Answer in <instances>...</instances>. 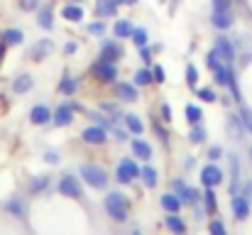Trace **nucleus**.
I'll return each mask as SVG.
<instances>
[{
  "label": "nucleus",
  "mask_w": 252,
  "mask_h": 235,
  "mask_svg": "<svg viewBox=\"0 0 252 235\" xmlns=\"http://www.w3.org/2000/svg\"><path fill=\"white\" fill-rule=\"evenodd\" d=\"M105 213L115 221V223H125L127 216H130V201L125 194L120 191H113L105 196Z\"/></svg>",
  "instance_id": "nucleus-1"
},
{
  "label": "nucleus",
  "mask_w": 252,
  "mask_h": 235,
  "mask_svg": "<svg viewBox=\"0 0 252 235\" xmlns=\"http://www.w3.org/2000/svg\"><path fill=\"white\" fill-rule=\"evenodd\" d=\"M79 176L84 179L86 186H91V189H105L108 186V181H110V176H108V171L103 169V167H98V164H84L81 167V171H79Z\"/></svg>",
  "instance_id": "nucleus-2"
},
{
  "label": "nucleus",
  "mask_w": 252,
  "mask_h": 235,
  "mask_svg": "<svg viewBox=\"0 0 252 235\" xmlns=\"http://www.w3.org/2000/svg\"><path fill=\"white\" fill-rule=\"evenodd\" d=\"M137 176H140V167H137V162H135V159L125 157V159H120V162H118L115 179H118L120 184H130V181H135Z\"/></svg>",
  "instance_id": "nucleus-3"
},
{
  "label": "nucleus",
  "mask_w": 252,
  "mask_h": 235,
  "mask_svg": "<svg viewBox=\"0 0 252 235\" xmlns=\"http://www.w3.org/2000/svg\"><path fill=\"white\" fill-rule=\"evenodd\" d=\"M59 194L62 196H69V199H84V186H81L79 176L64 174L62 181H59Z\"/></svg>",
  "instance_id": "nucleus-4"
},
{
  "label": "nucleus",
  "mask_w": 252,
  "mask_h": 235,
  "mask_svg": "<svg viewBox=\"0 0 252 235\" xmlns=\"http://www.w3.org/2000/svg\"><path fill=\"white\" fill-rule=\"evenodd\" d=\"M93 74L105 83H113L118 78V67H115V62H105L98 57V62H93Z\"/></svg>",
  "instance_id": "nucleus-5"
},
{
  "label": "nucleus",
  "mask_w": 252,
  "mask_h": 235,
  "mask_svg": "<svg viewBox=\"0 0 252 235\" xmlns=\"http://www.w3.org/2000/svg\"><path fill=\"white\" fill-rule=\"evenodd\" d=\"M213 49L220 54V59H223L225 64H233V62H235V47H233V42H230L225 34H218V37H216Z\"/></svg>",
  "instance_id": "nucleus-6"
},
{
  "label": "nucleus",
  "mask_w": 252,
  "mask_h": 235,
  "mask_svg": "<svg viewBox=\"0 0 252 235\" xmlns=\"http://www.w3.org/2000/svg\"><path fill=\"white\" fill-rule=\"evenodd\" d=\"M201 181H203L206 189H213V186H218V184L223 181V171H220L216 164H206V167L201 169Z\"/></svg>",
  "instance_id": "nucleus-7"
},
{
  "label": "nucleus",
  "mask_w": 252,
  "mask_h": 235,
  "mask_svg": "<svg viewBox=\"0 0 252 235\" xmlns=\"http://www.w3.org/2000/svg\"><path fill=\"white\" fill-rule=\"evenodd\" d=\"M52 120H54L57 128H66V125H71V120H74V103H64V105H59L57 113L52 115Z\"/></svg>",
  "instance_id": "nucleus-8"
},
{
  "label": "nucleus",
  "mask_w": 252,
  "mask_h": 235,
  "mask_svg": "<svg viewBox=\"0 0 252 235\" xmlns=\"http://www.w3.org/2000/svg\"><path fill=\"white\" fill-rule=\"evenodd\" d=\"M230 206H233V216H235L238 221H245V218L250 216V201H248L243 194L230 196Z\"/></svg>",
  "instance_id": "nucleus-9"
},
{
  "label": "nucleus",
  "mask_w": 252,
  "mask_h": 235,
  "mask_svg": "<svg viewBox=\"0 0 252 235\" xmlns=\"http://www.w3.org/2000/svg\"><path fill=\"white\" fill-rule=\"evenodd\" d=\"M81 137H84L86 145H103L108 140V133L100 125H91V128H86L84 133H81Z\"/></svg>",
  "instance_id": "nucleus-10"
},
{
  "label": "nucleus",
  "mask_w": 252,
  "mask_h": 235,
  "mask_svg": "<svg viewBox=\"0 0 252 235\" xmlns=\"http://www.w3.org/2000/svg\"><path fill=\"white\" fill-rule=\"evenodd\" d=\"M115 96H118L123 103H135V101H137V86H135V83L118 81V83H115Z\"/></svg>",
  "instance_id": "nucleus-11"
},
{
  "label": "nucleus",
  "mask_w": 252,
  "mask_h": 235,
  "mask_svg": "<svg viewBox=\"0 0 252 235\" xmlns=\"http://www.w3.org/2000/svg\"><path fill=\"white\" fill-rule=\"evenodd\" d=\"M211 25L216 30H230L233 27V12L230 10H213L211 12Z\"/></svg>",
  "instance_id": "nucleus-12"
},
{
  "label": "nucleus",
  "mask_w": 252,
  "mask_h": 235,
  "mask_svg": "<svg viewBox=\"0 0 252 235\" xmlns=\"http://www.w3.org/2000/svg\"><path fill=\"white\" fill-rule=\"evenodd\" d=\"M120 2L118 0H95V15L98 17H115Z\"/></svg>",
  "instance_id": "nucleus-13"
},
{
  "label": "nucleus",
  "mask_w": 252,
  "mask_h": 235,
  "mask_svg": "<svg viewBox=\"0 0 252 235\" xmlns=\"http://www.w3.org/2000/svg\"><path fill=\"white\" fill-rule=\"evenodd\" d=\"M37 25H39L42 30H52V27H54V10H52V5L37 7Z\"/></svg>",
  "instance_id": "nucleus-14"
},
{
  "label": "nucleus",
  "mask_w": 252,
  "mask_h": 235,
  "mask_svg": "<svg viewBox=\"0 0 252 235\" xmlns=\"http://www.w3.org/2000/svg\"><path fill=\"white\" fill-rule=\"evenodd\" d=\"M52 110L47 108V105H34L32 110H30V120L34 123V125H47L49 120H52Z\"/></svg>",
  "instance_id": "nucleus-15"
},
{
  "label": "nucleus",
  "mask_w": 252,
  "mask_h": 235,
  "mask_svg": "<svg viewBox=\"0 0 252 235\" xmlns=\"http://www.w3.org/2000/svg\"><path fill=\"white\" fill-rule=\"evenodd\" d=\"M62 17L69 20V22H81L84 20V7L79 2H69V5L62 7Z\"/></svg>",
  "instance_id": "nucleus-16"
},
{
  "label": "nucleus",
  "mask_w": 252,
  "mask_h": 235,
  "mask_svg": "<svg viewBox=\"0 0 252 235\" xmlns=\"http://www.w3.org/2000/svg\"><path fill=\"white\" fill-rule=\"evenodd\" d=\"M52 49H54V44H52V39H39L34 47H32V52H30V57L34 59V62H42L47 54H52Z\"/></svg>",
  "instance_id": "nucleus-17"
},
{
  "label": "nucleus",
  "mask_w": 252,
  "mask_h": 235,
  "mask_svg": "<svg viewBox=\"0 0 252 235\" xmlns=\"http://www.w3.org/2000/svg\"><path fill=\"white\" fill-rule=\"evenodd\" d=\"M174 189L179 191L176 196L181 199V203H196V201H198V194H196L193 189H189L184 181H174Z\"/></svg>",
  "instance_id": "nucleus-18"
},
{
  "label": "nucleus",
  "mask_w": 252,
  "mask_h": 235,
  "mask_svg": "<svg viewBox=\"0 0 252 235\" xmlns=\"http://www.w3.org/2000/svg\"><path fill=\"white\" fill-rule=\"evenodd\" d=\"M120 54H123V49H120L118 42H105L103 49H100V59H105V62H115Z\"/></svg>",
  "instance_id": "nucleus-19"
},
{
  "label": "nucleus",
  "mask_w": 252,
  "mask_h": 235,
  "mask_svg": "<svg viewBox=\"0 0 252 235\" xmlns=\"http://www.w3.org/2000/svg\"><path fill=\"white\" fill-rule=\"evenodd\" d=\"M159 203H162V208L169 211V213H179V208H181V199H179L176 194H162Z\"/></svg>",
  "instance_id": "nucleus-20"
},
{
  "label": "nucleus",
  "mask_w": 252,
  "mask_h": 235,
  "mask_svg": "<svg viewBox=\"0 0 252 235\" xmlns=\"http://www.w3.org/2000/svg\"><path fill=\"white\" fill-rule=\"evenodd\" d=\"M113 34H115V39H125V37H130V34H132V22H130V20H115V25H113Z\"/></svg>",
  "instance_id": "nucleus-21"
},
{
  "label": "nucleus",
  "mask_w": 252,
  "mask_h": 235,
  "mask_svg": "<svg viewBox=\"0 0 252 235\" xmlns=\"http://www.w3.org/2000/svg\"><path fill=\"white\" fill-rule=\"evenodd\" d=\"M130 147H132V155L137 157V159H145V162H147V159L152 157V147H150L145 140H132Z\"/></svg>",
  "instance_id": "nucleus-22"
},
{
  "label": "nucleus",
  "mask_w": 252,
  "mask_h": 235,
  "mask_svg": "<svg viewBox=\"0 0 252 235\" xmlns=\"http://www.w3.org/2000/svg\"><path fill=\"white\" fill-rule=\"evenodd\" d=\"M140 176H142V181H145L147 189H155L157 181H159V174H157L155 167H142V169H140Z\"/></svg>",
  "instance_id": "nucleus-23"
},
{
  "label": "nucleus",
  "mask_w": 252,
  "mask_h": 235,
  "mask_svg": "<svg viewBox=\"0 0 252 235\" xmlns=\"http://www.w3.org/2000/svg\"><path fill=\"white\" fill-rule=\"evenodd\" d=\"M167 228L176 235H186V223H184L181 216H176V213H169L167 216Z\"/></svg>",
  "instance_id": "nucleus-24"
},
{
  "label": "nucleus",
  "mask_w": 252,
  "mask_h": 235,
  "mask_svg": "<svg viewBox=\"0 0 252 235\" xmlns=\"http://www.w3.org/2000/svg\"><path fill=\"white\" fill-rule=\"evenodd\" d=\"M32 86H34V81H32L30 74H22V76H17L12 81V91H15V93H27Z\"/></svg>",
  "instance_id": "nucleus-25"
},
{
  "label": "nucleus",
  "mask_w": 252,
  "mask_h": 235,
  "mask_svg": "<svg viewBox=\"0 0 252 235\" xmlns=\"http://www.w3.org/2000/svg\"><path fill=\"white\" fill-rule=\"evenodd\" d=\"M22 39H25V34H22V30H17V27H10V30L2 32V42H5V44H20Z\"/></svg>",
  "instance_id": "nucleus-26"
},
{
  "label": "nucleus",
  "mask_w": 252,
  "mask_h": 235,
  "mask_svg": "<svg viewBox=\"0 0 252 235\" xmlns=\"http://www.w3.org/2000/svg\"><path fill=\"white\" fill-rule=\"evenodd\" d=\"M125 125H127V130H130V133H135V135H142V130H145L142 120H140L135 113H127V115H125Z\"/></svg>",
  "instance_id": "nucleus-27"
},
{
  "label": "nucleus",
  "mask_w": 252,
  "mask_h": 235,
  "mask_svg": "<svg viewBox=\"0 0 252 235\" xmlns=\"http://www.w3.org/2000/svg\"><path fill=\"white\" fill-rule=\"evenodd\" d=\"M5 211L12 213L15 218H25V203H22L20 199H10V201L5 203Z\"/></svg>",
  "instance_id": "nucleus-28"
},
{
  "label": "nucleus",
  "mask_w": 252,
  "mask_h": 235,
  "mask_svg": "<svg viewBox=\"0 0 252 235\" xmlns=\"http://www.w3.org/2000/svg\"><path fill=\"white\" fill-rule=\"evenodd\" d=\"M76 88H79V78H74V76H66L62 83H59V91H62L64 96H74Z\"/></svg>",
  "instance_id": "nucleus-29"
},
{
  "label": "nucleus",
  "mask_w": 252,
  "mask_h": 235,
  "mask_svg": "<svg viewBox=\"0 0 252 235\" xmlns=\"http://www.w3.org/2000/svg\"><path fill=\"white\" fill-rule=\"evenodd\" d=\"M201 118H203L201 108H198V105H193V103H189V105H186V120H189L191 125H198V123H201Z\"/></svg>",
  "instance_id": "nucleus-30"
},
{
  "label": "nucleus",
  "mask_w": 252,
  "mask_h": 235,
  "mask_svg": "<svg viewBox=\"0 0 252 235\" xmlns=\"http://www.w3.org/2000/svg\"><path fill=\"white\" fill-rule=\"evenodd\" d=\"M132 42H135V47H147V30L145 27H132Z\"/></svg>",
  "instance_id": "nucleus-31"
},
{
  "label": "nucleus",
  "mask_w": 252,
  "mask_h": 235,
  "mask_svg": "<svg viewBox=\"0 0 252 235\" xmlns=\"http://www.w3.org/2000/svg\"><path fill=\"white\" fill-rule=\"evenodd\" d=\"M152 81H155V76H152L150 69H140V71H135V86H150Z\"/></svg>",
  "instance_id": "nucleus-32"
},
{
  "label": "nucleus",
  "mask_w": 252,
  "mask_h": 235,
  "mask_svg": "<svg viewBox=\"0 0 252 235\" xmlns=\"http://www.w3.org/2000/svg\"><path fill=\"white\" fill-rule=\"evenodd\" d=\"M228 130L235 135V140H240V135H243V130H245V128H243V120H240V115L228 120Z\"/></svg>",
  "instance_id": "nucleus-33"
},
{
  "label": "nucleus",
  "mask_w": 252,
  "mask_h": 235,
  "mask_svg": "<svg viewBox=\"0 0 252 235\" xmlns=\"http://www.w3.org/2000/svg\"><path fill=\"white\" fill-rule=\"evenodd\" d=\"M206 67H208V69H213V71L220 67V54H218L216 49H211V52L206 54Z\"/></svg>",
  "instance_id": "nucleus-34"
},
{
  "label": "nucleus",
  "mask_w": 252,
  "mask_h": 235,
  "mask_svg": "<svg viewBox=\"0 0 252 235\" xmlns=\"http://www.w3.org/2000/svg\"><path fill=\"white\" fill-rule=\"evenodd\" d=\"M189 140H191L193 145H201V142L206 140V130H203L201 125H196V128H193V130L189 133Z\"/></svg>",
  "instance_id": "nucleus-35"
},
{
  "label": "nucleus",
  "mask_w": 252,
  "mask_h": 235,
  "mask_svg": "<svg viewBox=\"0 0 252 235\" xmlns=\"http://www.w3.org/2000/svg\"><path fill=\"white\" fill-rule=\"evenodd\" d=\"M203 199H206V208H208L211 213H216V211H218V201H216V191H213V189H208V191L203 194Z\"/></svg>",
  "instance_id": "nucleus-36"
},
{
  "label": "nucleus",
  "mask_w": 252,
  "mask_h": 235,
  "mask_svg": "<svg viewBox=\"0 0 252 235\" xmlns=\"http://www.w3.org/2000/svg\"><path fill=\"white\" fill-rule=\"evenodd\" d=\"M208 233L211 235H228V231H225V226H223V221H211L208 223Z\"/></svg>",
  "instance_id": "nucleus-37"
},
{
  "label": "nucleus",
  "mask_w": 252,
  "mask_h": 235,
  "mask_svg": "<svg viewBox=\"0 0 252 235\" xmlns=\"http://www.w3.org/2000/svg\"><path fill=\"white\" fill-rule=\"evenodd\" d=\"M47 186H49V176H37V179H32V184H30L32 191H44Z\"/></svg>",
  "instance_id": "nucleus-38"
},
{
  "label": "nucleus",
  "mask_w": 252,
  "mask_h": 235,
  "mask_svg": "<svg viewBox=\"0 0 252 235\" xmlns=\"http://www.w3.org/2000/svg\"><path fill=\"white\" fill-rule=\"evenodd\" d=\"M186 83H189L191 88L198 83V71H196V67H193V64H189V67H186Z\"/></svg>",
  "instance_id": "nucleus-39"
},
{
  "label": "nucleus",
  "mask_w": 252,
  "mask_h": 235,
  "mask_svg": "<svg viewBox=\"0 0 252 235\" xmlns=\"http://www.w3.org/2000/svg\"><path fill=\"white\" fill-rule=\"evenodd\" d=\"M240 120H243V128H245L248 133H252V110L243 108V110H240Z\"/></svg>",
  "instance_id": "nucleus-40"
},
{
  "label": "nucleus",
  "mask_w": 252,
  "mask_h": 235,
  "mask_svg": "<svg viewBox=\"0 0 252 235\" xmlns=\"http://www.w3.org/2000/svg\"><path fill=\"white\" fill-rule=\"evenodd\" d=\"M198 98H201V101H206V103H213L218 96H216V91H213V88H198Z\"/></svg>",
  "instance_id": "nucleus-41"
},
{
  "label": "nucleus",
  "mask_w": 252,
  "mask_h": 235,
  "mask_svg": "<svg viewBox=\"0 0 252 235\" xmlns=\"http://www.w3.org/2000/svg\"><path fill=\"white\" fill-rule=\"evenodd\" d=\"M103 32H105V22L103 20H95V22L88 25V34H103Z\"/></svg>",
  "instance_id": "nucleus-42"
},
{
  "label": "nucleus",
  "mask_w": 252,
  "mask_h": 235,
  "mask_svg": "<svg viewBox=\"0 0 252 235\" xmlns=\"http://www.w3.org/2000/svg\"><path fill=\"white\" fill-rule=\"evenodd\" d=\"M20 7L27 10V12H30V10H37V7H39V0H20Z\"/></svg>",
  "instance_id": "nucleus-43"
},
{
  "label": "nucleus",
  "mask_w": 252,
  "mask_h": 235,
  "mask_svg": "<svg viewBox=\"0 0 252 235\" xmlns=\"http://www.w3.org/2000/svg\"><path fill=\"white\" fill-rule=\"evenodd\" d=\"M213 10H230V0H211Z\"/></svg>",
  "instance_id": "nucleus-44"
},
{
  "label": "nucleus",
  "mask_w": 252,
  "mask_h": 235,
  "mask_svg": "<svg viewBox=\"0 0 252 235\" xmlns=\"http://www.w3.org/2000/svg\"><path fill=\"white\" fill-rule=\"evenodd\" d=\"M223 155V150H220V145H213V147H211V150H208V159H211V162H216V159H218V157Z\"/></svg>",
  "instance_id": "nucleus-45"
},
{
  "label": "nucleus",
  "mask_w": 252,
  "mask_h": 235,
  "mask_svg": "<svg viewBox=\"0 0 252 235\" xmlns=\"http://www.w3.org/2000/svg\"><path fill=\"white\" fill-rule=\"evenodd\" d=\"M152 76H155V81H157V83H164V81H167V78H164V69H162V67H155Z\"/></svg>",
  "instance_id": "nucleus-46"
},
{
  "label": "nucleus",
  "mask_w": 252,
  "mask_h": 235,
  "mask_svg": "<svg viewBox=\"0 0 252 235\" xmlns=\"http://www.w3.org/2000/svg\"><path fill=\"white\" fill-rule=\"evenodd\" d=\"M44 162H49V164H59L62 157H59V152H47V155H44Z\"/></svg>",
  "instance_id": "nucleus-47"
},
{
  "label": "nucleus",
  "mask_w": 252,
  "mask_h": 235,
  "mask_svg": "<svg viewBox=\"0 0 252 235\" xmlns=\"http://www.w3.org/2000/svg\"><path fill=\"white\" fill-rule=\"evenodd\" d=\"M162 118H164V123H171V108L169 105H162Z\"/></svg>",
  "instance_id": "nucleus-48"
},
{
  "label": "nucleus",
  "mask_w": 252,
  "mask_h": 235,
  "mask_svg": "<svg viewBox=\"0 0 252 235\" xmlns=\"http://www.w3.org/2000/svg\"><path fill=\"white\" fill-rule=\"evenodd\" d=\"M64 52H66V54H74V52H76V42H66V44H64Z\"/></svg>",
  "instance_id": "nucleus-49"
},
{
  "label": "nucleus",
  "mask_w": 252,
  "mask_h": 235,
  "mask_svg": "<svg viewBox=\"0 0 252 235\" xmlns=\"http://www.w3.org/2000/svg\"><path fill=\"white\" fill-rule=\"evenodd\" d=\"M140 54H142V59H145V62H147V64H150V62H152V59H150V57H152V54H150V49H147V47H140Z\"/></svg>",
  "instance_id": "nucleus-50"
},
{
  "label": "nucleus",
  "mask_w": 252,
  "mask_h": 235,
  "mask_svg": "<svg viewBox=\"0 0 252 235\" xmlns=\"http://www.w3.org/2000/svg\"><path fill=\"white\" fill-rule=\"evenodd\" d=\"M243 196H245V199H250V196H252V181H248V184H245V189H243Z\"/></svg>",
  "instance_id": "nucleus-51"
},
{
  "label": "nucleus",
  "mask_w": 252,
  "mask_h": 235,
  "mask_svg": "<svg viewBox=\"0 0 252 235\" xmlns=\"http://www.w3.org/2000/svg\"><path fill=\"white\" fill-rule=\"evenodd\" d=\"M118 2H120V5H135L137 0H118Z\"/></svg>",
  "instance_id": "nucleus-52"
},
{
  "label": "nucleus",
  "mask_w": 252,
  "mask_h": 235,
  "mask_svg": "<svg viewBox=\"0 0 252 235\" xmlns=\"http://www.w3.org/2000/svg\"><path fill=\"white\" fill-rule=\"evenodd\" d=\"M248 155H250V162H252V145H250V150H248Z\"/></svg>",
  "instance_id": "nucleus-53"
},
{
  "label": "nucleus",
  "mask_w": 252,
  "mask_h": 235,
  "mask_svg": "<svg viewBox=\"0 0 252 235\" xmlns=\"http://www.w3.org/2000/svg\"><path fill=\"white\" fill-rule=\"evenodd\" d=\"M132 235H142V233H140V231H132Z\"/></svg>",
  "instance_id": "nucleus-54"
},
{
  "label": "nucleus",
  "mask_w": 252,
  "mask_h": 235,
  "mask_svg": "<svg viewBox=\"0 0 252 235\" xmlns=\"http://www.w3.org/2000/svg\"><path fill=\"white\" fill-rule=\"evenodd\" d=\"M74 2H81V0H74Z\"/></svg>",
  "instance_id": "nucleus-55"
}]
</instances>
